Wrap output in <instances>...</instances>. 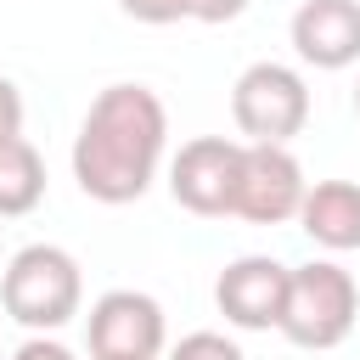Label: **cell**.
I'll use <instances>...</instances> for the list:
<instances>
[{
  "label": "cell",
  "mask_w": 360,
  "mask_h": 360,
  "mask_svg": "<svg viewBox=\"0 0 360 360\" xmlns=\"http://www.w3.org/2000/svg\"><path fill=\"white\" fill-rule=\"evenodd\" d=\"M292 51L298 62L338 73L349 62H360V0H304L292 11Z\"/></svg>",
  "instance_id": "9"
},
{
  "label": "cell",
  "mask_w": 360,
  "mask_h": 360,
  "mask_svg": "<svg viewBox=\"0 0 360 360\" xmlns=\"http://www.w3.org/2000/svg\"><path fill=\"white\" fill-rule=\"evenodd\" d=\"M242 11H248V0H191V22H208V28L236 22Z\"/></svg>",
  "instance_id": "15"
},
{
  "label": "cell",
  "mask_w": 360,
  "mask_h": 360,
  "mask_svg": "<svg viewBox=\"0 0 360 360\" xmlns=\"http://www.w3.org/2000/svg\"><path fill=\"white\" fill-rule=\"evenodd\" d=\"M169 360H248L225 332H186L174 349H169Z\"/></svg>",
  "instance_id": "12"
},
{
  "label": "cell",
  "mask_w": 360,
  "mask_h": 360,
  "mask_svg": "<svg viewBox=\"0 0 360 360\" xmlns=\"http://www.w3.org/2000/svg\"><path fill=\"white\" fill-rule=\"evenodd\" d=\"M45 202V158L17 135L0 141V219H22Z\"/></svg>",
  "instance_id": "11"
},
{
  "label": "cell",
  "mask_w": 360,
  "mask_h": 360,
  "mask_svg": "<svg viewBox=\"0 0 360 360\" xmlns=\"http://www.w3.org/2000/svg\"><path fill=\"white\" fill-rule=\"evenodd\" d=\"M360 321V287L343 264L309 259L287 281V309H281V338L298 349H338Z\"/></svg>",
  "instance_id": "3"
},
{
  "label": "cell",
  "mask_w": 360,
  "mask_h": 360,
  "mask_svg": "<svg viewBox=\"0 0 360 360\" xmlns=\"http://www.w3.org/2000/svg\"><path fill=\"white\" fill-rule=\"evenodd\" d=\"M287 281H292V270H287L281 259H270V253H242V259H231V264L219 270L214 304H219V315H225L231 326H242V332H270V326H281Z\"/></svg>",
  "instance_id": "7"
},
{
  "label": "cell",
  "mask_w": 360,
  "mask_h": 360,
  "mask_svg": "<svg viewBox=\"0 0 360 360\" xmlns=\"http://www.w3.org/2000/svg\"><path fill=\"white\" fill-rule=\"evenodd\" d=\"M163 304L135 287H112L90 304V360H158L163 354Z\"/></svg>",
  "instance_id": "6"
},
{
  "label": "cell",
  "mask_w": 360,
  "mask_h": 360,
  "mask_svg": "<svg viewBox=\"0 0 360 360\" xmlns=\"http://www.w3.org/2000/svg\"><path fill=\"white\" fill-rule=\"evenodd\" d=\"M0 304L17 326L28 332H56L79 315L84 304V276H79V259L56 242H28L6 259V276H0Z\"/></svg>",
  "instance_id": "2"
},
{
  "label": "cell",
  "mask_w": 360,
  "mask_h": 360,
  "mask_svg": "<svg viewBox=\"0 0 360 360\" xmlns=\"http://www.w3.org/2000/svg\"><path fill=\"white\" fill-rule=\"evenodd\" d=\"M242 152H248V141H231V135H197V141H186L174 152V163H169V197L186 214H202V219L236 214Z\"/></svg>",
  "instance_id": "5"
},
{
  "label": "cell",
  "mask_w": 360,
  "mask_h": 360,
  "mask_svg": "<svg viewBox=\"0 0 360 360\" xmlns=\"http://www.w3.org/2000/svg\"><path fill=\"white\" fill-rule=\"evenodd\" d=\"M354 107H360V84H354Z\"/></svg>",
  "instance_id": "17"
},
{
  "label": "cell",
  "mask_w": 360,
  "mask_h": 360,
  "mask_svg": "<svg viewBox=\"0 0 360 360\" xmlns=\"http://www.w3.org/2000/svg\"><path fill=\"white\" fill-rule=\"evenodd\" d=\"M11 360H73V349H68V343H56V338H45V332H34L28 343H17V349H11Z\"/></svg>",
  "instance_id": "16"
},
{
  "label": "cell",
  "mask_w": 360,
  "mask_h": 360,
  "mask_svg": "<svg viewBox=\"0 0 360 360\" xmlns=\"http://www.w3.org/2000/svg\"><path fill=\"white\" fill-rule=\"evenodd\" d=\"M22 135V90L0 73V141H17Z\"/></svg>",
  "instance_id": "14"
},
{
  "label": "cell",
  "mask_w": 360,
  "mask_h": 360,
  "mask_svg": "<svg viewBox=\"0 0 360 360\" xmlns=\"http://www.w3.org/2000/svg\"><path fill=\"white\" fill-rule=\"evenodd\" d=\"M298 225L315 248L326 253H349L360 248V186L354 180H315L304 191V208H298Z\"/></svg>",
  "instance_id": "10"
},
{
  "label": "cell",
  "mask_w": 360,
  "mask_h": 360,
  "mask_svg": "<svg viewBox=\"0 0 360 360\" xmlns=\"http://www.w3.org/2000/svg\"><path fill=\"white\" fill-rule=\"evenodd\" d=\"M118 11H124V17H135V22H152V28H163V22H180V17H191V0H118Z\"/></svg>",
  "instance_id": "13"
},
{
  "label": "cell",
  "mask_w": 360,
  "mask_h": 360,
  "mask_svg": "<svg viewBox=\"0 0 360 360\" xmlns=\"http://www.w3.org/2000/svg\"><path fill=\"white\" fill-rule=\"evenodd\" d=\"M304 163L287 152V146H253L242 152V191H236V214L253 219V225H281V219H298L304 208Z\"/></svg>",
  "instance_id": "8"
},
{
  "label": "cell",
  "mask_w": 360,
  "mask_h": 360,
  "mask_svg": "<svg viewBox=\"0 0 360 360\" xmlns=\"http://www.w3.org/2000/svg\"><path fill=\"white\" fill-rule=\"evenodd\" d=\"M163 146H169V112H163L158 90L107 84L73 135V180L90 202L124 208V202L146 197V186L158 180Z\"/></svg>",
  "instance_id": "1"
},
{
  "label": "cell",
  "mask_w": 360,
  "mask_h": 360,
  "mask_svg": "<svg viewBox=\"0 0 360 360\" xmlns=\"http://www.w3.org/2000/svg\"><path fill=\"white\" fill-rule=\"evenodd\" d=\"M231 118L253 146H287L309 124V84L287 62H253L231 84Z\"/></svg>",
  "instance_id": "4"
}]
</instances>
